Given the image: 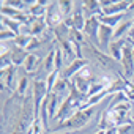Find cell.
I'll use <instances>...</instances> for the list:
<instances>
[{"mask_svg":"<svg viewBox=\"0 0 134 134\" xmlns=\"http://www.w3.org/2000/svg\"><path fill=\"white\" fill-rule=\"evenodd\" d=\"M129 5H131V0H115V2L107 7V8H103L101 13L106 14V16H115V14H125L128 10H129Z\"/></svg>","mask_w":134,"mask_h":134,"instance_id":"11","label":"cell"},{"mask_svg":"<svg viewBox=\"0 0 134 134\" xmlns=\"http://www.w3.org/2000/svg\"><path fill=\"white\" fill-rule=\"evenodd\" d=\"M22 25H24V24H21V22H18V21H13V19H8V18L2 16V27H7L8 30L14 32L16 35H19V33H21Z\"/></svg>","mask_w":134,"mask_h":134,"instance_id":"22","label":"cell"},{"mask_svg":"<svg viewBox=\"0 0 134 134\" xmlns=\"http://www.w3.org/2000/svg\"><path fill=\"white\" fill-rule=\"evenodd\" d=\"M58 5H60V11H62V16H63V21L66 18H70L76 8V2L73 0H58Z\"/></svg>","mask_w":134,"mask_h":134,"instance_id":"21","label":"cell"},{"mask_svg":"<svg viewBox=\"0 0 134 134\" xmlns=\"http://www.w3.org/2000/svg\"><path fill=\"white\" fill-rule=\"evenodd\" d=\"M126 46V38H121V40H114L107 49V54L115 60V62H121V57H123V49Z\"/></svg>","mask_w":134,"mask_h":134,"instance_id":"13","label":"cell"},{"mask_svg":"<svg viewBox=\"0 0 134 134\" xmlns=\"http://www.w3.org/2000/svg\"><path fill=\"white\" fill-rule=\"evenodd\" d=\"M128 11H134V0H131V5H129V10Z\"/></svg>","mask_w":134,"mask_h":134,"instance_id":"32","label":"cell"},{"mask_svg":"<svg viewBox=\"0 0 134 134\" xmlns=\"http://www.w3.org/2000/svg\"><path fill=\"white\" fill-rule=\"evenodd\" d=\"M131 104L132 103H121L114 107H107L106 114L112 126H121L131 121Z\"/></svg>","mask_w":134,"mask_h":134,"instance_id":"3","label":"cell"},{"mask_svg":"<svg viewBox=\"0 0 134 134\" xmlns=\"http://www.w3.org/2000/svg\"><path fill=\"white\" fill-rule=\"evenodd\" d=\"M0 13H2V16H5L8 19H13V21H18L21 24H29L30 22V16L25 11L11 8L8 5H0Z\"/></svg>","mask_w":134,"mask_h":134,"instance_id":"10","label":"cell"},{"mask_svg":"<svg viewBox=\"0 0 134 134\" xmlns=\"http://www.w3.org/2000/svg\"><path fill=\"white\" fill-rule=\"evenodd\" d=\"M14 82H16V66L14 65H11L7 70H0V84H2V90L3 92L5 90H8L10 93H11V90L16 92L18 84H14Z\"/></svg>","mask_w":134,"mask_h":134,"instance_id":"6","label":"cell"},{"mask_svg":"<svg viewBox=\"0 0 134 134\" xmlns=\"http://www.w3.org/2000/svg\"><path fill=\"white\" fill-rule=\"evenodd\" d=\"M120 65H121L123 76L131 81L134 77V47H131L129 44H126L123 49V57Z\"/></svg>","mask_w":134,"mask_h":134,"instance_id":"4","label":"cell"},{"mask_svg":"<svg viewBox=\"0 0 134 134\" xmlns=\"http://www.w3.org/2000/svg\"><path fill=\"white\" fill-rule=\"evenodd\" d=\"M41 70L44 71L46 76H49L51 73L55 71V47H52L49 51V54L44 57V60L41 63Z\"/></svg>","mask_w":134,"mask_h":134,"instance_id":"17","label":"cell"},{"mask_svg":"<svg viewBox=\"0 0 134 134\" xmlns=\"http://www.w3.org/2000/svg\"><path fill=\"white\" fill-rule=\"evenodd\" d=\"M98 19H99V22L101 24H104V25H109V27H112V29H115L120 22H123L125 21V14H115V16H106V14H98Z\"/></svg>","mask_w":134,"mask_h":134,"instance_id":"19","label":"cell"},{"mask_svg":"<svg viewBox=\"0 0 134 134\" xmlns=\"http://www.w3.org/2000/svg\"><path fill=\"white\" fill-rule=\"evenodd\" d=\"M114 41V29L109 25L101 24L99 25V32H98V47L107 54V49L110 46V43Z\"/></svg>","mask_w":134,"mask_h":134,"instance_id":"9","label":"cell"},{"mask_svg":"<svg viewBox=\"0 0 134 134\" xmlns=\"http://www.w3.org/2000/svg\"><path fill=\"white\" fill-rule=\"evenodd\" d=\"M82 8H84V14H85L87 19L101 14L99 0H84V2H82Z\"/></svg>","mask_w":134,"mask_h":134,"instance_id":"15","label":"cell"},{"mask_svg":"<svg viewBox=\"0 0 134 134\" xmlns=\"http://www.w3.org/2000/svg\"><path fill=\"white\" fill-rule=\"evenodd\" d=\"M10 55H11V63L16 66H21V65H24V62H25V58L29 57V52L25 51V49H22V47H18V46H11V51H10Z\"/></svg>","mask_w":134,"mask_h":134,"instance_id":"16","label":"cell"},{"mask_svg":"<svg viewBox=\"0 0 134 134\" xmlns=\"http://www.w3.org/2000/svg\"><path fill=\"white\" fill-rule=\"evenodd\" d=\"M58 76H60L58 71H54V73H51L49 76H46V84H47V92H49V93H52V88H54V85H55Z\"/></svg>","mask_w":134,"mask_h":134,"instance_id":"27","label":"cell"},{"mask_svg":"<svg viewBox=\"0 0 134 134\" xmlns=\"http://www.w3.org/2000/svg\"><path fill=\"white\" fill-rule=\"evenodd\" d=\"M63 62H65V58H63V52H62V49L57 46L55 47V71H58V73H62L63 71Z\"/></svg>","mask_w":134,"mask_h":134,"instance_id":"25","label":"cell"},{"mask_svg":"<svg viewBox=\"0 0 134 134\" xmlns=\"http://www.w3.org/2000/svg\"><path fill=\"white\" fill-rule=\"evenodd\" d=\"M85 66H88V60L87 58H76L71 63H68V66H65L63 71L60 73V76L66 81H71L77 73H81Z\"/></svg>","mask_w":134,"mask_h":134,"instance_id":"7","label":"cell"},{"mask_svg":"<svg viewBox=\"0 0 134 134\" xmlns=\"http://www.w3.org/2000/svg\"><path fill=\"white\" fill-rule=\"evenodd\" d=\"M131 19H132V24H134V16H131Z\"/></svg>","mask_w":134,"mask_h":134,"instance_id":"33","label":"cell"},{"mask_svg":"<svg viewBox=\"0 0 134 134\" xmlns=\"http://www.w3.org/2000/svg\"><path fill=\"white\" fill-rule=\"evenodd\" d=\"M33 36H30V35H18L16 36V40L13 41V44L14 46H18V47H22V49H27V46H29V43H30V40H32Z\"/></svg>","mask_w":134,"mask_h":134,"instance_id":"26","label":"cell"},{"mask_svg":"<svg viewBox=\"0 0 134 134\" xmlns=\"http://www.w3.org/2000/svg\"><path fill=\"white\" fill-rule=\"evenodd\" d=\"M38 66H41L40 65V57H38V54H29V57L25 58V62H24V71L27 73V74H33V73H36V70H38Z\"/></svg>","mask_w":134,"mask_h":134,"instance_id":"18","label":"cell"},{"mask_svg":"<svg viewBox=\"0 0 134 134\" xmlns=\"http://www.w3.org/2000/svg\"><path fill=\"white\" fill-rule=\"evenodd\" d=\"M29 82H30L29 76H27V74H22V76L18 79V87H16V92H14V93H18L19 96H25V93H27V90H29Z\"/></svg>","mask_w":134,"mask_h":134,"instance_id":"23","label":"cell"},{"mask_svg":"<svg viewBox=\"0 0 134 134\" xmlns=\"http://www.w3.org/2000/svg\"><path fill=\"white\" fill-rule=\"evenodd\" d=\"M118 134H134V121L131 120L129 123L118 126Z\"/></svg>","mask_w":134,"mask_h":134,"instance_id":"29","label":"cell"},{"mask_svg":"<svg viewBox=\"0 0 134 134\" xmlns=\"http://www.w3.org/2000/svg\"><path fill=\"white\" fill-rule=\"evenodd\" d=\"M47 134H73L70 131H63V132H47Z\"/></svg>","mask_w":134,"mask_h":134,"instance_id":"31","label":"cell"},{"mask_svg":"<svg viewBox=\"0 0 134 134\" xmlns=\"http://www.w3.org/2000/svg\"><path fill=\"white\" fill-rule=\"evenodd\" d=\"M134 27L132 24V19H125L123 22H120L115 29H114V40H121V38H126L131 32V29Z\"/></svg>","mask_w":134,"mask_h":134,"instance_id":"14","label":"cell"},{"mask_svg":"<svg viewBox=\"0 0 134 134\" xmlns=\"http://www.w3.org/2000/svg\"><path fill=\"white\" fill-rule=\"evenodd\" d=\"M99 25H101V22H99L98 16H93V18H88V19H87L85 29H84L85 38H87L92 44H95V46H98V32H99Z\"/></svg>","mask_w":134,"mask_h":134,"instance_id":"8","label":"cell"},{"mask_svg":"<svg viewBox=\"0 0 134 134\" xmlns=\"http://www.w3.org/2000/svg\"><path fill=\"white\" fill-rule=\"evenodd\" d=\"M16 33L14 32H11V30H8L7 27H2L0 29V41L2 43H7V41H14L16 40Z\"/></svg>","mask_w":134,"mask_h":134,"instance_id":"24","label":"cell"},{"mask_svg":"<svg viewBox=\"0 0 134 134\" xmlns=\"http://www.w3.org/2000/svg\"><path fill=\"white\" fill-rule=\"evenodd\" d=\"M84 51L88 54V57L95 62V66H98V68H101V70H104V71H117V74H118V73H123V71L118 68V66H121L118 62H115L109 54L103 52L98 46L92 44L88 40H87L85 44H84Z\"/></svg>","mask_w":134,"mask_h":134,"instance_id":"2","label":"cell"},{"mask_svg":"<svg viewBox=\"0 0 134 134\" xmlns=\"http://www.w3.org/2000/svg\"><path fill=\"white\" fill-rule=\"evenodd\" d=\"M131 82H134V77H132V79H131Z\"/></svg>","mask_w":134,"mask_h":134,"instance_id":"34","label":"cell"},{"mask_svg":"<svg viewBox=\"0 0 134 134\" xmlns=\"http://www.w3.org/2000/svg\"><path fill=\"white\" fill-rule=\"evenodd\" d=\"M27 25L30 27V35L35 38H41L44 35V32L49 29L44 18H30V22Z\"/></svg>","mask_w":134,"mask_h":134,"instance_id":"12","label":"cell"},{"mask_svg":"<svg viewBox=\"0 0 134 134\" xmlns=\"http://www.w3.org/2000/svg\"><path fill=\"white\" fill-rule=\"evenodd\" d=\"M44 19H46V24H47V27H49L51 30L55 29L57 25H60V24L63 22V16H62L58 2H51V3H49V7H47V10H46Z\"/></svg>","mask_w":134,"mask_h":134,"instance_id":"5","label":"cell"},{"mask_svg":"<svg viewBox=\"0 0 134 134\" xmlns=\"http://www.w3.org/2000/svg\"><path fill=\"white\" fill-rule=\"evenodd\" d=\"M106 134H118V126H110L106 129Z\"/></svg>","mask_w":134,"mask_h":134,"instance_id":"30","label":"cell"},{"mask_svg":"<svg viewBox=\"0 0 134 134\" xmlns=\"http://www.w3.org/2000/svg\"><path fill=\"white\" fill-rule=\"evenodd\" d=\"M41 44H43V41H41L40 38H35V36H33V38L30 40V43H29V46H27V49H25V51H27L29 54H33V51H36Z\"/></svg>","mask_w":134,"mask_h":134,"instance_id":"28","label":"cell"},{"mask_svg":"<svg viewBox=\"0 0 134 134\" xmlns=\"http://www.w3.org/2000/svg\"><path fill=\"white\" fill-rule=\"evenodd\" d=\"M95 112H96V107H90V109H85V110H79L74 115H71L68 120H65V121L55 125L51 129V132H63V131L73 132V131H79V129L85 128L87 123L92 121Z\"/></svg>","mask_w":134,"mask_h":134,"instance_id":"1","label":"cell"},{"mask_svg":"<svg viewBox=\"0 0 134 134\" xmlns=\"http://www.w3.org/2000/svg\"><path fill=\"white\" fill-rule=\"evenodd\" d=\"M46 10H47V7H43V5L38 3V0H33V3L27 10V14L30 18H44L46 16Z\"/></svg>","mask_w":134,"mask_h":134,"instance_id":"20","label":"cell"}]
</instances>
